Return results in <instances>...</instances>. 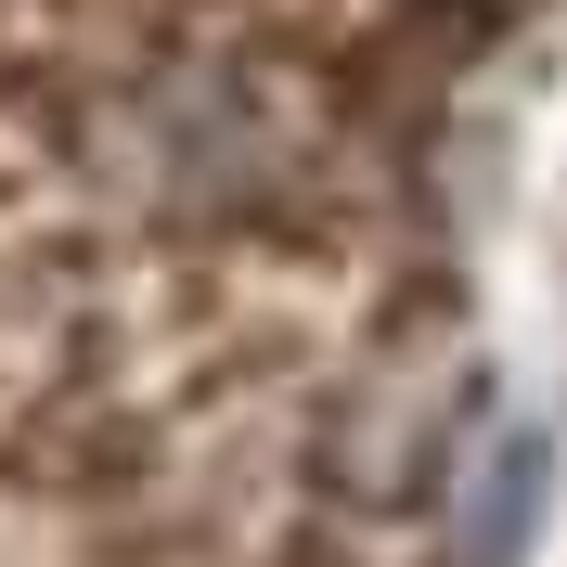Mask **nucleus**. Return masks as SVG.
<instances>
[{
  "instance_id": "1",
  "label": "nucleus",
  "mask_w": 567,
  "mask_h": 567,
  "mask_svg": "<svg viewBox=\"0 0 567 567\" xmlns=\"http://www.w3.org/2000/svg\"><path fill=\"white\" fill-rule=\"evenodd\" d=\"M529 516H542V439H503L491 491H477V516H464V567H516Z\"/></svg>"
}]
</instances>
